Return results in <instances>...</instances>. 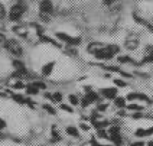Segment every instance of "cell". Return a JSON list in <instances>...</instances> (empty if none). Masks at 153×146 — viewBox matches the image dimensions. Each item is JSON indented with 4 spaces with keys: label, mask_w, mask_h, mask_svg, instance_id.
<instances>
[{
    "label": "cell",
    "mask_w": 153,
    "mask_h": 146,
    "mask_svg": "<svg viewBox=\"0 0 153 146\" xmlns=\"http://www.w3.org/2000/svg\"><path fill=\"white\" fill-rule=\"evenodd\" d=\"M134 19H136V20L139 22V23H142L143 26H146V28H147V29H149L150 32H153V26L150 25V23H149L147 20H145V19H142V17H139L137 15H134Z\"/></svg>",
    "instance_id": "d6986e66"
},
{
    "label": "cell",
    "mask_w": 153,
    "mask_h": 146,
    "mask_svg": "<svg viewBox=\"0 0 153 146\" xmlns=\"http://www.w3.org/2000/svg\"><path fill=\"white\" fill-rule=\"evenodd\" d=\"M147 146H153V140H152V142H149V143H147Z\"/></svg>",
    "instance_id": "8d00e7d4"
},
{
    "label": "cell",
    "mask_w": 153,
    "mask_h": 146,
    "mask_svg": "<svg viewBox=\"0 0 153 146\" xmlns=\"http://www.w3.org/2000/svg\"><path fill=\"white\" fill-rule=\"evenodd\" d=\"M98 97H100V95L97 94V93H94V91H88V93L84 95V98H82V101H81V106H82V107H88L91 103L98 101Z\"/></svg>",
    "instance_id": "52a82bcc"
},
{
    "label": "cell",
    "mask_w": 153,
    "mask_h": 146,
    "mask_svg": "<svg viewBox=\"0 0 153 146\" xmlns=\"http://www.w3.org/2000/svg\"><path fill=\"white\" fill-rule=\"evenodd\" d=\"M94 127L95 129H107V127H110V121L98 119V121H94Z\"/></svg>",
    "instance_id": "5bb4252c"
},
{
    "label": "cell",
    "mask_w": 153,
    "mask_h": 146,
    "mask_svg": "<svg viewBox=\"0 0 153 146\" xmlns=\"http://www.w3.org/2000/svg\"><path fill=\"white\" fill-rule=\"evenodd\" d=\"M114 84L117 87H121V88H124V87L127 86L126 81H124V80H120V78H116V80H114Z\"/></svg>",
    "instance_id": "83f0119b"
},
{
    "label": "cell",
    "mask_w": 153,
    "mask_h": 146,
    "mask_svg": "<svg viewBox=\"0 0 153 146\" xmlns=\"http://www.w3.org/2000/svg\"><path fill=\"white\" fill-rule=\"evenodd\" d=\"M68 100H69V104H71V106H78V104H79V98H78L75 94H69Z\"/></svg>",
    "instance_id": "603a6c76"
},
{
    "label": "cell",
    "mask_w": 153,
    "mask_h": 146,
    "mask_svg": "<svg viewBox=\"0 0 153 146\" xmlns=\"http://www.w3.org/2000/svg\"><path fill=\"white\" fill-rule=\"evenodd\" d=\"M130 146H146V145H145V142H143V140H137V142H133Z\"/></svg>",
    "instance_id": "836d02e7"
},
{
    "label": "cell",
    "mask_w": 153,
    "mask_h": 146,
    "mask_svg": "<svg viewBox=\"0 0 153 146\" xmlns=\"http://www.w3.org/2000/svg\"><path fill=\"white\" fill-rule=\"evenodd\" d=\"M150 135H153V126L149 129H145V136H150Z\"/></svg>",
    "instance_id": "e575fe53"
},
{
    "label": "cell",
    "mask_w": 153,
    "mask_h": 146,
    "mask_svg": "<svg viewBox=\"0 0 153 146\" xmlns=\"http://www.w3.org/2000/svg\"><path fill=\"white\" fill-rule=\"evenodd\" d=\"M61 136L58 133V127L56 126H52V142H59Z\"/></svg>",
    "instance_id": "ffe728a7"
},
{
    "label": "cell",
    "mask_w": 153,
    "mask_h": 146,
    "mask_svg": "<svg viewBox=\"0 0 153 146\" xmlns=\"http://www.w3.org/2000/svg\"><path fill=\"white\" fill-rule=\"evenodd\" d=\"M26 9H27V4L25 3V0H16V4H13L12 9L9 10V19L12 20V22H17V20H20L22 16L25 15Z\"/></svg>",
    "instance_id": "7a4b0ae2"
},
{
    "label": "cell",
    "mask_w": 153,
    "mask_h": 146,
    "mask_svg": "<svg viewBox=\"0 0 153 146\" xmlns=\"http://www.w3.org/2000/svg\"><path fill=\"white\" fill-rule=\"evenodd\" d=\"M120 52V46L119 45H104L97 54H94V57L97 60H104V61H110L114 55H117Z\"/></svg>",
    "instance_id": "6da1fadb"
},
{
    "label": "cell",
    "mask_w": 153,
    "mask_h": 146,
    "mask_svg": "<svg viewBox=\"0 0 153 146\" xmlns=\"http://www.w3.org/2000/svg\"><path fill=\"white\" fill-rule=\"evenodd\" d=\"M51 101H55V103H61V101H62V94H61V93H53V94H52Z\"/></svg>",
    "instance_id": "d4e9b609"
},
{
    "label": "cell",
    "mask_w": 153,
    "mask_h": 146,
    "mask_svg": "<svg viewBox=\"0 0 153 146\" xmlns=\"http://www.w3.org/2000/svg\"><path fill=\"white\" fill-rule=\"evenodd\" d=\"M124 48L128 49V51H134L139 48V38L137 36H128L127 39H126V42H124Z\"/></svg>",
    "instance_id": "9c48e42d"
},
{
    "label": "cell",
    "mask_w": 153,
    "mask_h": 146,
    "mask_svg": "<svg viewBox=\"0 0 153 146\" xmlns=\"http://www.w3.org/2000/svg\"><path fill=\"white\" fill-rule=\"evenodd\" d=\"M107 110V104H100V106H97V112H105Z\"/></svg>",
    "instance_id": "4dcf8cb0"
},
{
    "label": "cell",
    "mask_w": 153,
    "mask_h": 146,
    "mask_svg": "<svg viewBox=\"0 0 153 146\" xmlns=\"http://www.w3.org/2000/svg\"><path fill=\"white\" fill-rule=\"evenodd\" d=\"M79 127H81V130H84V132H88V130H90V124L81 123V124H79Z\"/></svg>",
    "instance_id": "d6a6232c"
},
{
    "label": "cell",
    "mask_w": 153,
    "mask_h": 146,
    "mask_svg": "<svg viewBox=\"0 0 153 146\" xmlns=\"http://www.w3.org/2000/svg\"><path fill=\"white\" fill-rule=\"evenodd\" d=\"M30 84H33L35 87H38L39 90H45V88H46V86H45L43 83H41V81H33V83H30Z\"/></svg>",
    "instance_id": "f1b7e54d"
},
{
    "label": "cell",
    "mask_w": 153,
    "mask_h": 146,
    "mask_svg": "<svg viewBox=\"0 0 153 146\" xmlns=\"http://www.w3.org/2000/svg\"><path fill=\"white\" fill-rule=\"evenodd\" d=\"M26 90V94L27 95H36V94H39V88L38 87H35L33 84H29V86L25 88Z\"/></svg>",
    "instance_id": "e0dca14e"
},
{
    "label": "cell",
    "mask_w": 153,
    "mask_h": 146,
    "mask_svg": "<svg viewBox=\"0 0 153 146\" xmlns=\"http://www.w3.org/2000/svg\"><path fill=\"white\" fill-rule=\"evenodd\" d=\"M4 17H6V9H4V6L0 3V20L4 19Z\"/></svg>",
    "instance_id": "f546056e"
},
{
    "label": "cell",
    "mask_w": 153,
    "mask_h": 146,
    "mask_svg": "<svg viewBox=\"0 0 153 146\" xmlns=\"http://www.w3.org/2000/svg\"><path fill=\"white\" fill-rule=\"evenodd\" d=\"M13 67L16 68V71H22V69H26L25 64L20 60H13Z\"/></svg>",
    "instance_id": "7402d4cb"
},
{
    "label": "cell",
    "mask_w": 153,
    "mask_h": 146,
    "mask_svg": "<svg viewBox=\"0 0 153 146\" xmlns=\"http://www.w3.org/2000/svg\"><path fill=\"white\" fill-rule=\"evenodd\" d=\"M39 15L42 17L43 20H48L49 16L53 13V4H52L51 0H41L39 3Z\"/></svg>",
    "instance_id": "277c9868"
},
{
    "label": "cell",
    "mask_w": 153,
    "mask_h": 146,
    "mask_svg": "<svg viewBox=\"0 0 153 146\" xmlns=\"http://www.w3.org/2000/svg\"><path fill=\"white\" fill-rule=\"evenodd\" d=\"M124 109H127L128 112H142L143 110V107L142 106H139V104H126V107Z\"/></svg>",
    "instance_id": "ac0fdd59"
},
{
    "label": "cell",
    "mask_w": 153,
    "mask_h": 146,
    "mask_svg": "<svg viewBox=\"0 0 153 146\" xmlns=\"http://www.w3.org/2000/svg\"><path fill=\"white\" fill-rule=\"evenodd\" d=\"M38 36H39V41L41 42H45V43H51V45H55L56 48H61V45L58 42H55L52 38H48L46 35H42V34H38Z\"/></svg>",
    "instance_id": "4fadbf2b"
},
{
    "label": "cell",
    "mask_w": 153,
    "mask_h": 146,
    "mask_svg": "<svg viewBox=\"0 0 153 146\" xmlns=\"http://www.w3.org/2000/svg\"><path fill=\"white\" fill-rule=\"evenodd\" d=\"M6 127H7V123H6V120L0 119V132H1V130H4Z\"/></svg>",
    "instance_id": "1f68e13d"
},
{
    "label": "cell",
    "mask_w": 153,
    "mask_h": 146,
    "mask_svg": "<svg viewBox=\"0 0 153 146\" xmlns=\"http://www.w3.org/2000/svg\"><path fill=\"white\" fill-rule=\"evenodd\" d=\"M13 88H16V90H22V88H26V86L23 84V81H22V80H17L16 83L13 84Z\"/></svg>",
    "instance_id": "4316f807"
},
{
    "label": "cell",
    "mask_w": 153,
    "mask_h": 146,
    "mask_svg": "<svg viewBox=\"0 0 153 146\" xmlns=\"http://www.w3.org/2000/svg\"><path fill=\"white\" fill-rule=\"evenodd\" d=\"M59 109L62 110V112H67V113H74V109L71 107V104H64L61 103L59 104Z\"/></svg>",
    "instance_id": "cb8c5ba5"
},
{
    "label": "cell",
    "mask_w": 153,
    "mask_h": 146,
    "mask_svg": "<svg viewBox=\"0 0 153 146\" xmlns=\"http://www.w3.org/2000/svg\"><path fill=\"white\" fill-rule=\"evenodd\" d=\"M107 135H108V140L113 142V145L121 146L123 145V139H121V133H120V127L113 126V127H107Z\"/></svg>",
    "instance_id": "5b68a950"
},
{
    "label": "cell",
    "mask_w": 153,
    "mask_h": 146,
    "mask_svg": "<svg viewBox=\"0 0 153 146\" xmlns=\"http://www.w3.org/2000/svg\"><path fill=\"white\" fill-rule=\"evenodd\" d=\"M100 93L104 98H107V100H114L116 97H117V88H101L100 90Z\"/></svg>",
    "instance_id": "30bf717a"
},
{
    "label": "cell",
    "mask_w": 153,
    "mask_h": 146,
    "mask_svg": "<svg viewBox=\"0 0 153 146\" xmlns=\"http://www.w3.org/2000/svg\"><path fill=\"white\" fill-rule=\"evenodd\" d=\"M98 146H116V145H98Z\"/></svg>",
    "instance_id": "74e56055"
},
{
    "label": "cell",
    "mask_w": 153,
    "mask_h": 146,
    "mask_svg": "<svg viewBox=\"0 0 153 146\" xmlns=\"http://www.w3.org/2000/svg\"><path fill=\"white\" fill-rule=\"evenodd\" d=\"M65 132H67V135L72 136V138H79V132H78V129H76L75 126H68L65 129Z\"/></svg>",
    "instance_id": "2e32d148"
},
{
    "label": "cell",
    "mask_w": 153,
    "mask_h": 146,
    "mask_svg": "<svg viewBox=\"0 0 153 146\" xmlns=\"http://www.w3.org/2000/svg\"><path fill=\"white\" fill-rule=\"evenodd\" d=\"M42 107H43V110H45L46 113H49V114H55V113H56L55 112V109L52 107L51 104H43Z\"/></svg>",
    "instance_id": "484cf974"
},
{
    "label": "cell",
    "mask_w": 153,
    "mask_h": 146,
    "mask_svg": "<svg viewBox=\"0 0 153 146\" xmlns=\"http://www.w3.org/2000/svg\"><path fill=\"white\" fill-rule=\"evenodd\" d=\"M127 100H130V101H133V100H140V101H145L146 104H150L152 103V100L147 97L146 94H143V93H130V94H127V97H126Z\"/></svg>",
    "instance_id": "ba28073f"
},
{
    "label": "cell",
    "mask_w": 153,
    "mask_h": 146,
    "mask_svg": "<svg viewBox=\"0 0 153 146\" xmlns=\"http://www.w3.org/2000/svg\"><path fill=\"white\" fill-rule=\"evenodd\" d=\"M114 106H116L117 109H124V107H126V98L117 95V97L114 98Z\"/></svg>",
    "instance_id": "9a60e30c"
},
{
    "label": "cell",
    "mask_w": 153,
    "mask_h": 146,
    "mask_svg": "<svg viewBox=\"0 0 153 146\" xmlns=\"http://www.w3.org/2000/svg\"><path fill=\"white\" fill-rule=\"evenodd\" d=\"M55 68V61H51V62H48V64H45L42 68H41V74L45 75V77H49L52 74V71Z\"/></svg>",
    "instance_id": "8fae6325"
},
{
    "label": "cell",
    "mask_w": 153,
    "mask_h": 146,
    "mask_svg": "<svg viewBox=\"0 0 153 146\" xmlns=\"http://www.w3.org/2000/svg\"><path fill=\"white\" fill-rule=\"evenodd\" d=\"M119 62L120 64H134V61L131 60L127 55H120L119 57Z\"/></svg>",
    "instance_id": "44dd1931"
},
{
    "label": "cell",
    "mask_w": 153,
    "mask_h": 146,
    "mask_svg": "<svg viewBox=\"0 0 153 146\" xmlns=\"http://www.w3.org/2000/svg\"><path fill=\"white\" fill-rule=\"evenodd\" d=\"M105 43H101V42H91L90 45H88V48H87V51L90 52V54H97V52L101 49L102 46H104Z\"/></svg>",
    "instance_id": "7c38bea8"
},
{
    "label": "cell",
    "mask_w": 153,
    "mask_h": 146,
    "mask_svg": "<svg viewBox=\"0 0 153 146\" xmlns=\"http://www.w3.org/2000/svg\"><path fill=\"white\" fill-rule=\"evenodd\" d=\"M116 0H102V3L105 4V6H110V4H113Z\"/></svg>",
    "instance_id": "d590c367"
},
{
    "label": "cell",
    "mask_w": 153,
    "mask_h": 146,
    "mask_svg": "<svg viewBox=\"0 0 153 146\" xmlns=\"http://www.w3.org/2000/svg\"><path fill=\"white\" fill-rule=\"evenodd\" d=\"M55 36H56V39H58V41L67 43V46H74V48H75V46H78V45L81 43V39H79V38L69 36L68 34H64V32H56Z\"/></svg>",
    "instance_id": "8992f818"
},
{
    "label": "cell",
    "mask_w": 153,
    "mask_h": 146,
    "mask_svg": "<svg viewBox=\"0 0 153 146\" xmlns=\"http://www.w3.org/2000/svg\"><path fill=\"white\" fill-rule=\"evenodd\" d=\"M3 46H4V49L10 54V55H13V57H16V58H20L22 55H23V49H22V46H20V43L15 41V39H6L4 42H3Z\"/></svg>",
    "instance_id": "3957f363"
}]
</instances>
